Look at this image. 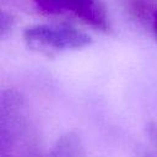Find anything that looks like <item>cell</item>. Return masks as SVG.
<instances>
[{
    "label": "cell",
    "instance_id": "8",
    "mask_svg": "<svg viewBox=\"0 0 157 157\" xmlns=\"http://www.w3.org/2000/svg\"><path fill=\"white\" fill-rule=\"evenodd\" d=\"M152 31H153V33H155V37L157 38V12L155 13L153 20H152Z\"/></svg>",
    "mask_w": 157,
    "mask_h": 157
},
{
    "label": "cell",
    "instance_id": "7",
    "mask_svg": "<svg viewBox=\"0 0 157 157\" xmlns=\"http://www.w3.org/2000/svg\"><path fill=\"white\" fill-rule=\"evenodd\" d=\"M136 157H156V156L153 153H151L150 151L145 150V148H140L136 152Z\"/></svg>",
    "mask_w": 157,
    "mask_h": 157
},
{
    "label": "cell",
    "instance_id": "1",
    "mask_svg": "<svg viewBox=\"0 0 157 157\" xmlns=\"http://www.w3.org/2000/svg\"><path fill=\"white\" fill-rule=\"evenodd\" d=\"M0 157H45L38 126L25 99L13 90L1 93Z\"/></svg>",
    "mask_w": 157,
    "mask_h": 157
},
{
    "label": "cell",
    "instance_id": "3",
    "mask_svg": "<svg viewBox=\"0 0 157 157\" xmlns=\"http://www.w3.org/2000/svg\"><path fill=\"white\" fill-rule=\"evenodd\" d=\"M40 11L50 15H71L83 23L108 31L109 21L99 0H33Z\"/></svg>",
    "mask_w": 157,
    "mask_h": 157
},
{
    "label": "cell",
    "instance_id": "4",
    "mask_svg": "<svg viewBox=\"0 0 157 157\" xmlns=\"http://www.w3.org/2000/svg\"><path fill=\"white\" fill-rule=\"evenodd\" d=\"M45 157H85L83 144L77 134L66 132L58 139Z\"/></svg>",
    "mask_w": 157,
    "mask_h": 157
},
{
    "label": "cell",
    "instance_id": "5",
    "mask_svg": "<svg viewBox=\"0 0 157 157\" xmlns=\"http://www.w3.org/2000/svg\"><path fill=\"white\" fill-rule=\"evenodd\" d=\"M12 26V20H11V16L2 12L1 13V20H0V32H1V37L5 36V33L11 28Z\"/></svg>",
    "mask_w": 157,
    "mask_h": 157
},
{
    "label": "cell",
    "instance_id": "6",
    "mask_svg": "<svg viewBox=\"0 0 157 157\" xmlns=\"http://www.w3.org/2000/svg\"><path fill=\"white\" fill-rule=\"evenodd\" d=\"M148 136H150L151 141L157 147V125L156 124H150L148 125Z\"/></svg>",
    "mask_w": 157,
    "mask_h": 157
},
{
    "label": "cell",
    "instance_id": "2",
    "mask_svg": "<svg viewBox=\"0 0 157 157\" xmlns=\"http://www.w3.org/2000/svg\"><path fill=\"white\" fill-rule=\"evenodd\" d=\"M23 39L28 47L40 52L80 49L91 43L82 31L67 25H34L25 29Z\"/></svg>",
    "mask_w": 157,
    "mask_h": 157
}]
</instances>
